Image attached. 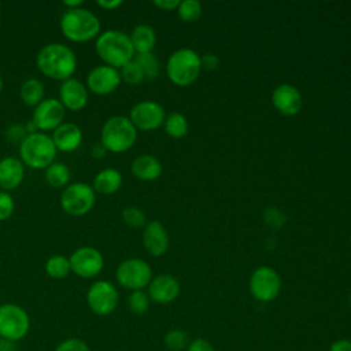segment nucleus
Segmentation results:
<instances>
[{"label": "nucleus", "mask_w": 351, "mask_h": 351, "mask_svg": "<svg viewBox=\"0 0 351 351\" xmlns=\"http://www.w3.org/2000/svg\"><path fill=\"white\" fill-rule=\"evenodd\" d=\"M77 55L62 43H49L44 45L36 56V64L41 74L51 80L66 81L77 70Z\"/></svg>", "instance_id": "obj_1"}, {"label": "nucleus", "mask_w": 351, "mask_h": 351, "mask_svg": "<svg viewBox=\"0 0 351 351\" xmlns=\"http://www.w3.org/2000/svg\"><path fill=\"white\" fill-rule=\"evenodd\" d=\"M95 51L97 56L104 62L103 64L118 70L129 63L136 55L129 34L115 29L106 30L97 36Z\"/></svg>", "instance_id": "obj_2"}, {"label": "nucleus", "mask_w": 351, "mask_h": 351, "mask_svg": "<svg viewBox=\"0 0 351 351\" xmlns=\"http://www.w3.org/2000/svg\"><path fill=\"white\" fill-rule=\"evenodd\" d=\"M62 34L73 43H86L97 38L100 34V19L99 16L86 8L66 10L60 18Z\"/></svg>", "instance_id": "obj_3"}, {"label": "nucleus", "mask_w": 351, "mask_h": 351, "mask_svg": "<svg viewBox=\"0 0 351 351\" xmlns=\"http://www.w3.org/2000/svg\"><path fill=\"white\" fill-rule=\"evenodd\" d=\"M58 149L49 134L36 132L27 134L19 144V159L27 167L45 170L56 159Z\"/></svg>", "instance_id": "obj_4"}, {"label": "nucleus", "mask_w": 351, "mask_h": 351, "mask_svg": "<svg viewBox=\"0 0 351 351\" xmlns=\"http://www.w3.org/2000/svg\"><path fill=\"white\" fill-rule=\"evenodd\" d=\"M137 140V129L125 115L108 118L100 132V141L108 152L122 154L130 149Z\"/></svg>", "instance_id": "obj_5"}, {"label": "nucleus", "mask_w": 351, "mask_h": 351, "mask_svg": "<svg viewBox=\"0 0 351 351\" xmlns=\"http://www.w3.org/2000/svg\"><path fill=\"white\" fill-rule=\"evenodd\" d=\"M200 70V55L191 48H180L174 51L166 63L169 80L178 86H188L195 82Z\"/></svg>", "instance_id": "obj_6"}, {"label": "nucleus", "mask_w": 351, "mask_h": 351, "mask_svg": "<svg viewBox=\"0 0 351 351\" xmlns=\"http://www.w3.org/2000/svg\"><path fill=\"white\" fill-rule=\"evenodd\" d=\"M96 202V192L92 185L78 181L69 184L60 193V207L73 217L88 214Z\"/></svg>", "instance_id": "obj_7"}, {"label": "nucleus", "mask_w": 351, "mask_h": 351, "mask_svg": "<svg viewBox=\"0 0 351 351\" xmlns=\"http://www.w3.org/2000/svg\"><path fill=\"white\" fill-rule=\"evenodd\" d=\"M30 329V318L23 307L15 303L0 304V337L22 340Z\"/></svg>", "instance_id": "obj_8"}, {"label": "nucleus", "mask_w": 351, "mask_h": 351, "mask_svg": "<svg viewBox=\"0 0 351 351\" xmlns=\"http://www.w3.org/2000/svg\"><path fill=\"white\" fill-rule=\"evenodd\" d=\"M115 278L117 282L126 289H144L152 280V269L144 259L129 258L118 265Z\"/></svg>", "instance_id": "obj_9"}, {"label": "nucleus", "mask_w": 351, "mask_h": 351, "mask_svg": "<svg viewBox=\"0 0 351 351\" xmlns=\"http://www.w3.org/2000/svg\"><path fill=\"white\" fill-rule=\"evenodd\" d=\"M248 287L255 300L267 303L278 296L281 291V278L273 267L261 266L252 271Z\"/></svg>", "instance_id": "obj_10"}, {"label": "nucleus", "mask_w": 351, "mask_h": 351, "mask_svg": "<svg viewBox=\"0 0 351 351\" xmlns=\"http://www.w3.org/2000/svg\"><path fill=\"white\" fill-rule=\"evenodd\" d=\"M119 302V293L115 285L106 280L95 281L86 292L88 307L96 315H110L115 311Z\"/></svg>", "instance_id": "obj_11"}, {"label": "nucleus", "mask_w": 351, "mask_h": 351, "mask_svg": "<svg viewBox=\"0 0 351 351\" xmlns=\"http://www.w3.org/2000/svg\"><path fill=\"white\" fill-rule=\"evenodd\" d=\"M69 261L71 271L81 278L96 277L104 266L101 252L90 245H84L74 250L69 256Z\"/></svg>", "instance_id": "obj_12"}, {"label": "nucleus", "mask_w": 351, "mask_h": 351, "mask_svg": "<svg viewBox=\"0 0 351 351\" xmlns=\"http://www.w3.org/2000/svg\"><path fill=\"white\" fill-rule=\"evenodd\" d=\"M163 107L152 100H141L136 103L129 112V119L137 130L151 132L158 129L165 122Z\"/></svg>", "instance_id": "obj_13"}, {"label": "nucleus", "mask_w": 351, "mask_h": 351, "mask_svg": "<svg viewBox=\"0 0 351 351\" xmlns=\"http://www.w3.org/2000/svg\"><path fill=\"white\" fill-rule=\"evenodd\" d=\"M66 110L59 99L48 97L37 104L33 110L32 122L38 132H53L59 125L64 122Z\"/></svg>", "instance_id": "obj_14"}, {"label": "nucleus", "mask_w": 351, "mask_h": 351, "mask_svg": "<svg viewBox=\"0 0 351 351\" xmlns=\"http://www.w3.org/2000/svg\"><path fill=\"white\" fill-rule=\"evenodd\" d=\"M121 74L118 69H114L107 64H100L93 67L85 80V85L89 92L104 96L110 95L118 89L121 85Z\"/></svg>", "instance_id": "obj_15"}, {"label": "nucleus", "mask_w": 351, "mask_h": 351, "mask_svg": "<svg viewBox=\"0 0 351 351\" xmlns=\"http://www.w3.org/2000/svg\"><path fill=\"white\" fill-rule=\"evenodd\" d=\"M89 100V90L84 82L71 77L60 84L59 101L64 110L77 112L86 107Z\"/></svg>", "instance_id": "obj_16"}, {"label": "nucleus", "mask_w": 351, "mask_h": 351, "mask_svg": "<svg viewBox=\"0 0 351 351\" xmlns=\"http://www.w3.org/2000/svg\"><path fill=\"white\" fill-rule=\"evenodd\" d=\"M271 103L278 112L287 117L299 114L303 107V99L299 89L291 84L278 85L271 93Z\"/></svg>", "instance_id": "obj_17"}, {"label": "nucleus", "mask_w": 351, "mask_h": 351, "mask_svg": "<svg viewBox=\"0 0 351 351\" xmlns=\"http://www.w3.org/2000/svg\"><path fill=\"white\" fill-rule=\"evenodd\" d=\"M147 288L149 299L159 304L171 303L177 299L181 291L178 280L170 274H159L156 277H152Z\"/></svg>", "instance_id": "obj_18"}, {"label": "nucleus", "mask_w": 351, "mask_h": 351, "mask_svg": "<svg viewBox=\"0 0 351 351\" xmlns=\"http://www.w3.org/2000/svg\"><path fill=\"white\" fill-rule=\"evenodd\" d=\"M169 234L159 221H149L143 230L144 248L152 256L163 255L169 248Z\"/></svg>", "instance_id": "obj_19"}, {"label": "nucleus", "mask_w": 351, "mask_h": 351, "mask_svg": "<svg viewBox=\"0 0 351 351\" xmlns=\"http://www.w3.org/2000/svg\"><path fill=\"white\" fill-rule=\"evenodd\" d=\"M51 138L58 151L73 152L82 144V130L78 125L73 122H63L52 133Z\"/></svg>", "instance_id": "obj_20"}, {"label": "nucleus", "mask_w": 351, "mask_h": 351, "mask_svg": "<svg viewBox=\"0 0 351 351\" xmlns=\"http://www.w3.org/2000/svg\"><path fill=\"white\" fill-rule=\"evenodd\" d=\"M25 178V165L19 158L5 156L0 159V186L3 191L16 189Z\"/></svg>", "instance_id": "obj_21"}, {"label": "nucleus", "mask_w": 351, "mask_h": 351, "mask_svg": "<svg viewBox=\"0 0 351 351\" xmlns=\"http://www.w3.org/2000/svg\"><path fill=\"white\" fill-rule=\"evenodd\" d=\"M130 170L133 176L141 181H154L162 174V163L158 158L144 154L133 159Z\"/></svg>", "instance_id": "obj_22"}, {"label": "nucleus", "mask_w": 351, "mask_h": 351, "mask_svg": "<svg viewBox=\"0 0 351 351\" xmlns=\"http://www.w3.org/2000/svg\"><path fill=\"white\" fill-rule=\"evenodd\" d=\"M122 186V174L112 167L100 170L92 182V188L96 193L112 195Z\"/></svg>", "instance_id": "obj_23"}, {"label": "nucleus", "mask_w": 351, "mask_h": 351, "mask_svg": "<svg viewBox=\"0 0 351 351\" xmlns=\"http://www.w3.org/2000/svg\"><path fill=\"white\" fill-rule=\"evenodd\" d=\"M130 41L134 48L136 53H147L152 52L155 43H156V34L155 30L145 23H140L133 27L130 33Z\"/></svg>", "instance_id": "obj_24"}, {"label": "nucleus", "mask_w": 351, "mask_h": 351, "mask_svg": "<svg viewBox=\"0 0 351 351\" xmlns=\"http://www.w3.org/2000/svg\"><path fill=\"white\" fill-rule=\"evenodd\" d=\"M44 95V84L37 78L25 80L19 88V97L29 107H36L40 104L45 99Z\"/></svg>", "instance_id": "obj_25"}, {"label": "nucleus", "mask_w": 351, "mask_h": 351, "mask_svg": "<svg viewBox=\"0 0 351 351\" xmlns=\"http://www.w3.org/2000/svg\"><path fill=\"white\" fill-rule=\"evenodd\" d=\"M45 181L52 188H66L70 182V169L62 162H53L45 169Z\"/></svg>", "instance_id": "obj_26"}, {"label": "nucleus", "mask_w": 351, "mask_h": 351, "mask_svg": "<svg viewBox=\"0 0 351 351\" xmlns=\"http://www.w3.org/2000/svg\"><path fill=\"white\" fill-rule=\"evenodd\" d=\"M45 271L51 278H55V280H62L67 277L69 273L71 271L69 258L60 254L49 256L48 261L45 262Z\"/></svg>", "instance_id": "obj_27"}, {"label": "nucleus", "mask_w": 351, "mask_h": 351, "mask_svg": "<svg viewBox=\"0 0 351 351\" xmlns=\"http://www.w3.org/2000/svg\"><path fill=\"white\" fill-rule=\"evenodd\" d=\"M165 132L173 138H181L188 133L189 125L185 115L181 112H171L165 118Z\"/></svg>", "instance_id": "obj_28"}, {"label": "nucleus", "mask_w": 351, "mask_h": 351, "mask_svg": "<svg viewBox=\"0 0 351 351\" xmlns=\"http://www.w3.org/2000/svg\"><path fill=\"white\" fill-rule=\"evenodd\" d=\"M133 59L140 66V69L144 74V80H155L159 75V71H160L159 60L152 52L136 53Z\"/></svg>", "instance_id": "obj_29"}, {"label": "nucleus", "mask_w": 351, "mask_h": 351, "mask_svg": "<svg viewBox=\"0 0 351 351\" xmlns=\"http://www.w3.org/2000/svg\"><path fill=\"white\" fill-rule=\"evenodd\" d=\"M177 14L182 22H186V23L195 22L202 15V4L197 0L180 1L177 7Z\"/></svg>", "instance_id": "obj_30"}, {"label": "nucleus", "mask_w": 351, "mask_h": 351, "mask_svg": "<svg viewBox=\"0 0 351 351\" xmlns=\"http://www.w3.org/2000/svg\"><path fill=\"white\" fill-rule=\"evenodd\" d=\"M149 303H151V299L144 289L132 291V293L128 298L129 310L137 315L144 314L149 308Z\"/></svg>", "instance_id": "obj_31"}, {"label": "nucleus", "mask_w": 351, "mask_h": 351, "mask_svg": "<svg viewBox=\"0 0 351 351\" xmlns=\"http://www.w3.org/2000/svg\"><path fill=\"white\" fill-rule=\"evenodd\" d=\"M163 341L166 348L171 351H181L188 347L189 337H188V333L181 329H171L165 335Z\"/></svg>", "instance_id": "obj_32"}, {"label": "nucleus", "mask_w": 351, "mask_h": 351, "mask_svg": "<svg viewBox=\"0 0 351 351\" xmlns=\"http://www.w3.org/2000/svg\"><path fill=\"white\" fill-rule=\"evenodd\" d=\"M122 219L128 226L134 229H140L147 225V217L144 211L136 206L125 207L122 210Z\"/></svg>", "instance_id": "obj_33"}, {"label": "nucleus", "mask_w": 351, "mask_h": 351, "mask_svg": "<svg viewBox=\"0 0 351 351\" xmlns=\"http://www.w3.org/2000/svg\"><path fill=\"white\" fill-rule=\"evenodd\" d=\"M119 74H121V80L129 85H137L144 81V74L134 59H132L129 63L121 67Z\"/></svg>", "instance_id": "obj_34"}, {"label": "nucleus", "mask_w": 351, "mask_h": 351, "mask_svg": "<svg viewBox=\"0 0 351 351\" xmlns=\"http://www.w3.org/2000/svg\"><path fill=\"white\" fill-rule=\"evenodd\" d=\"M263 221L269 228L277 230L285 225L287 215L280 208L270 206V207H266L263 211Z\"/></svg>", "instance_id": "obj_35"}, {"label": "nucleus", "mask_w": 351, "mask_h": 351, "mask_svg": "<svg viewBox=\"0 0 351 351\" xmlns=\"http://www.w3.org/2000/svg\"><path fill=\"white\" fill-rule=\"evenodd\" d=\"M15 210V202L10 192L0 191V222L11 218Z\"/></svg>", "instance_id": "obj_36"}, {"label": "nucleus", "mask_w": 351, "mask_h": 351, "mask_svg": "<svg viewBox=\"0 0 351 351\" xmlns=\"http://www.w3.org/2000/svg\"><path fill=\"white\" fill-rule=\"evenodd\" d=\"M55 351H90V348L84 340L77 337H70L60 341L56 346Z\"/></svg>", "instance_id": "obj_37"}, {"label": "nucleus", "mask_w": 351, "mask_h": 351, "mask_svg": "<svg viewBox=\"0 0 351 351\" xmlns=\"http://www.w3.org/2000/svg\"><path fill=\"white\" fill-rule=\"evenodd\" d=\"M5 136H7V140L14 143V144H21L26 136H27V132L25 129V125H19V123H14L11 125L7 132H5Z\"/></svg>", "instance_id": "obj_38"}, {"label": "nucleus", "mask_w": 351, "mask_h": 351, "mask_svg": "<svg viewBox=\"0 0 351 351\" xmlns=\"http://www.w3.org/2000/svg\"><path fill=\"white\" fill-rule=\"evenodd\" d=\"M186 351H215V350L208 340L203 337H196L192 341H189Z\"/></svg>", "instance_id": "obj_39"}, {"label": "nucleus", "mask_w": 351, "mask_h": 351, "mask_svg": "<svg viewBox=\"0 0 351 351\" xmlns=\"http://www.w3.org/2000/svg\"><path fill=\"white\" fill-rule=\"evenodd\" d=\"M200 60H202V67L208 71L215 70L219 64V59L214 53H204L203 56H200Z\"/></svg>", "instance_id": "obj_40"}, {"label": "nucleus", "mask_w": 351, "mask_h": 351, "mask_svg": "<svg viewBox=\"0 0 351 351\" xmlns=\"http://www.w3.org/2000/svg\"><path fill=\"white\" fill-rule=\"evenodd\" d=\"M328 351H351V340L350 339H340L330 344Z\"/></svg>", "instance_id": "obj_41"}, {"label": "nucleus", "mask_w": 351, "mask_h": 351, "mask_svg": "<svg viewBox=\"0 0 351 351\" xmlns=\"http://www.w3.org/2000/svg\"><path fill=\"white\" fill-rule=\"evenodd\" d=\"M154 4L163 11H173V10H177L180 1L178 0H155Z\"/></svg>", "instance_id": "obj_42"}, {"label": "nucleus", "mask_w": 351, "mask_h": 351, "mask_svg": "<svg viewBox=\"0 0 351 351\" xmlns=\"http://www.w3.org/2000/svg\"><path fill=\"white\" fill-rule=\"evenodd\" d=\"M107 148L103 145V143L101 141H96L93 145H92V148H90V154H92V156L93 158H96V159H101V158H104L106 155H107Z\"/></svg>", "instance_id": "obj_43"}, {"label": "nucleus", "mask_w": 351, "mask_h": 351, "mask_svg": "<svg viewBox=\"0 0 351 351\" xmlns=\"http://www.w3.org/2000/svg\"><path fill=\"white\" fill-rule=\"evenodd\" d=\"M96 4L107 11H112L115 8H118L119 5H122V0H97Z\"/></svg>", "instance_id": "obj_44"}, {"label": "nucleus", "mask_w": 351, "mask_h": 351, "mask_svg": "<svg viewBox=\"0 0 351 351\" xmlns=\"http://www.w3.org/2000/svg\"><path fill=\"white\" fill-rule=\"evenodd\" d=\"M0 351H15V341L0 337Z\"/></svg>", "instance_id": "obj_45"}, {"label": "nucleus", "mask_w": 351, "mask_h": 351, "mask_svg": "<svg viewBox=\"0 0 351 351\" xmlns=\"http://www.w3.org/2000/svg\"><path fill=\"white\" fill-rule=\"evenodd\" d=\"M84 1L82 0H64L63 5L66 7V10H74V8H80L82 7Z\"/></svg>", "instance_id": "obj_46"}, {"label": "nucleus", "mask_w": 351, "mask_h": 351, "mask_svg": "<svg viewBox=\"0 0 351 351\" xmlns=\"http://www.w3.org/2000/svg\"><path fill=\"white\" fill-rule=\"evenodd\" d=\"M3 86H4V84H3V78L0 77V93H1V90H3Z\"/></svg>", "instance_id": "obj_47"}, {"label": "nucleus", "mask_w": 351, "mask_h": 351, "mask_svg": "<svg viewBox=\"0 0 351 351\" xmlns=\"http://www.w3.org/2000/svg\"><path fill=\"white\" fill-rule=\"evenodd\" d=\"M348 300H350V307H351V291H350V298H348Z\"/></svg>", "instance_id": "obj_48"}, {"label": "nucleus", "mask_w": 351, "mask_h": 351, "mask_svg": "<svg viewBox=\"0 0 351 351\" xmlns=\"http://www.w3.org/2000/svg\"><path fill=\"white\" fill-rule=\"evenodd\" d=\"M350 243H351V237H350Z\"/></svg>", "instance_id": "obj_49"}]
</instances>
